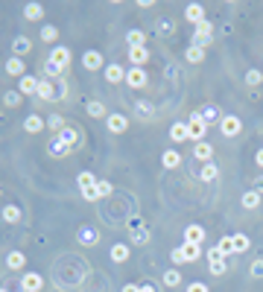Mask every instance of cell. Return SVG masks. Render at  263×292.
<instances>
[{"label": "cell", "mask_w": 263, "mask_h": 292, "mask_svg": "<svg viewBox=\"0 0 263 292\" xmlns=\"http://www.w3.org/2000/svg\"><path fill=\"white\" fill-rule=\"evenodd\" d=\"M67 91H64V85H53L50 79H38V97L41 99H61Z\"/></svg>", "instance_id": "6da1fadb"}, {"label": "cell", "mask_w": 263, "mask_h": 292, "mask_svg": "<svg viewBox=\"0 0 263 292\" xmlns=\"http://www.w3.org/2000/svg\"><path fill=\"white\" fill-rule=\"evenodd\" d=\"M79 190H82V196L88 199V202H94V199H100V193H97V181L100 178H94L91 173H79Z\"/></svg>", "instance_id": "7a4b0ae2"}, {"label": "cell", "mask_w": 263, "mask_h": 292, "mask_svg": "<svg viewBox=\"0 0 263 292\" xmlns=\"http://www.w3.org/2000/svg\"><path fill=\"white\" fill-rule=\"evenodd\" d=\"M208 263H211V275H225L228 263H225V254L220 249H211L208 252Z\"/></svg>", "instance_id": "3957f363"}, {"label": "cell", "mask_w": 263, "mask_h": 292, "mask_svg": "<svg viewBox=\"0 0 263 292\" xmlns=\"http://www.w3.org/2000/svg\"><path fill=\"white\" fill-rule=\"evenodd\" d=\"M211 35H214V26H211V20H202V23H196L193 44H196V47H205V44L211 41Z\"/></svg>", "instance_id": "277c9868"}, {"label": "cell", "mask_w": 263, "mask_h": 292, "mask_svg": "<svg viewBox=\"0 0 263 292\" xmlns=\"http://www.w3.org/2000/svg\"><path fill=\"white\" fill-rule=\"evenodd\" d=\"M220 129H223V135H225V137H234V135H240L243 123H240V117L228 114V117H223V120H220Z\"/></svg>", "instance_id": "5b68a950"}, {"label": "cell", "mask_w": 263, "mask_h": 292, "mask_svg": "<svg viewBox=\"0 0 263 292\" xmlns=\"http://www.w3.org/2000/svg\"><path fill=\"white\" fill-rule=\"evenodd\" d=\"M187 135H190V140H199V143H202L205 123H202V117H199V114H190V120H187Z\"/></svg>", "instance_id": "8992f818"}, {"label": "cell", "mask_w": 263, "mask_h": 292, "mask_svg": "<svg viewBox=\"0 0 263 292\" xmlns=\"http://www.w3.org/2000/svg\"><path fill=\"white\" fill-rule=\"evenodd\" d=\"M41 287H44V278H41V275H35V272L20 275V290L23 292H38Z\"/></svg>", "instance_id": "52a82bcc"}, {"label": "cell", "mask_w": 263, "mask_h": 292, "mask_svg": "<svg viewBox=\"0 0 263 292\" xmlns=\"http://www.w3.org/2000/svg\"><path fill=\"white\" fill-rule=\"evenodd\" d=\"M202 240H205V228H202V225H187V228H184V243L199 246Z\"/></svg>", "instance_id": "ba28073f"}, {"label": "cell", "mask_w": 263, "mask_h": 292, "mask_svg": "<svg viewBox=\"0 0 263 292\" xmlns=\"http://www.w3.org/2000/svg\"><path fill=\"white\" fill-rule=\"evenodd\" d=\"M50 61H53L56 67H61V70H64V64L70 61V50H67V47H56V50L50 53Z\"/></svg>", "instance_id": "9c48e42d"}, {"label": "cell", "mask_w": 263, "mask_h": 292, "mask_svg": "<svg viewBox=\"0 0 263 292\" xmlns=\"http://www.w3.org/2000/svg\"><path fill=\"white\" fill-rule=\"evenodd\" d=\"M126 82H129V88H143V85H146V73H143L141 67H132V70L126 73Z\"/></svg>", "instance_id": "30bf717a"}, {"label": "cell", "mask_w": 263, "mask_h": 292, "mask_svg": "<svg viewBox=\"0 0 263 292\" xmlns=\"http://www.w3.org/2000/svg\"><path fill=\"white\" fill-rule=\"evenodd\" d=\"M184 18H187L190 23H202V20H205V9H202L199 3H190V6L184 9Z\"/></svg>", "instance_id": "8fae6325"}, {"label": "cell", "mask_w": 263, "mask_h": 292, "mask_svg": "<svg viewBox=\"0 0 263 292\" xmlns=\"http://www.w3.org/2000/svg\"><path fill=\"white\" fill-rule=\"evenodd\" d=\"M82 64H85L88 70H100V67H102V56H100L97 50H88V53L82 56Z\"/></svg>", "instance_id": "7c38bea8"}, {"label": "cell", "mask_w": 263, "mask_h": 292, "mask_svg": "<svg viewBox=\"0 0 263 292\" xmlns=\"http://www.w3.org/2000/svg\"><path fill=\"white\" fill-rule=\"evenodd\" d=\"M105 79H108L111 85H117V82L126 79V70H123L120 64H108V67H105Z\"/></svg>", "instance_id": "4fadbf2b"}, {"label": "cell", "mask_w": 263, "mask_h": 292, "mask_svg": "<svg viewBox=\"0 0 263 292\" xmlns=\"http://www.w3.org/2000/svg\"><path fill=\"white\" fill-rule=\"evenodd\" d=\"M129 228H132V243H146V240H149V231H146L138 219H132V225H129Z\"/></svg>", "instance_id": "5bb4252c"}, {"label": "cell", "mask_w": 263, "mask_h": 292, "mask_svg": "<svg viewBox=\"0 0 263 292\" xmlns=\"http://www.w3.org/2000/svg\"><path fill=\"white\" fill-rule=\"evenodd\" d=\"M249 246H252V240H249L246 234H234V237H231V249H234V254L249 252Z\"/></svg>", "instance_id": "9a60e30c"}, {"label": "cell", "mask_w": 263, "mask_h": 292, "mask_svg": "<svg viewBox=\"0 0 263 292\" xmlns=\"http://www.w3.org/2000/svg\"><path fill=\"white\" fill-rule=\"evenodd\" d=\"M146 58H149V50H146V47H132V50H129V61H132L135 67L143 64Z\"/></svg>", "instance_id": "2e32d148"}, {"label": "cell", "mask_w": 263, "mask_h": 292, "mask_svg": "<svg viewBox=\"0 0 263 292\" xmlns=\"http://www.w3.org/2000/svg\"><path fill=\"white\" fill-rule=\"evenodd\" d=\"M196 114L202 117V123H205V126H208V123H214V120H220V108H217V105H205V108H199Z\"/></svg>", "instance_id": "e0dca14e"}, {"label": "cell", "mask_w": 263, "mask_h": 292, "mask_svg": "<svg viewBox=\"0 0 263 292\" xmlns=\"http://www.w3.org/2000/svg\"><path fill=\"white\" fill-rule=\"evenodd\" d=\"M79 243L82 246H97L100 243V234L94 228H79Z\"/></svg>", "instance_id": "ac0fdd59"}, {"label": "cell", "mask_w": 263, "mask_h": 292, "mask_svg": "<svg viewBox=\"0 0 263 292\" xmlns=\"http://www.w3.org/2000/svg\"><path fill=\"white\" fill-rule=\"evenodd\" d=\"M105 123H108V129H111V132H126V126H129V120H126L123 114H111Z\"/></svg>", "instance_id": "d6986e66"}, {"label": "cell", "mask_w": 263, "mask_h": 292, "mask_svg": "<svg viewBox=\"0 0 263 292\" xmlns=\"http://www.w3.org/2000/svg\"><path fill=\"white\" fill-rule=\"evenodd\" d=\"M170 137H173L176 143L187 140V137H190V135H187V123H173V129H170Z\"/></svg>", "instance_id": "ffe728a7"}, {"label": "cell", "mask_w": 263, "mask_h": 292, "mask_svg": "<svg viewBox=\"0 0 263 292\" xmlns=\"http://www.w3.org/2000/svg\"><path fill=\"white\" fill-rule=\"evenodd\" d=\"M67 152H70V146H67L61 137H53V140H50V155L61 158V155H67Z\"/></svg>", "instance_id": "44dd1931"}, {"label": "cell", "mask_w": 263, "mask_h": 292, "mask_svg": "<svg viewBox=\"0 0 263 292\" xmlns=\"http://www.w3.org/2000/svg\"><path fill=\"white\" fill-rule=\"evenodd\" d=\"M193 155H196L199 161H205V164H208V161H211V155H214V146L202 140V143H196V149H193Z\"/></svg>", "instance_id": "7402d4cb"}, {"label": "cell", "mask_w": 263, "mask_h": 292, "mask_svg": "<svg viewBox=\"0 0 263 292\" xmlns=\"http://www.w3.org/2000/svg\"><path fill=\"white\" fill-rule=\"evenodd\" d=\"M161 164H164L167 170H173V167H179V164H182V155H179L176 149H167V152L161 155Z\"/></svg>", "instance_id": "603a6c76"}, {"label": "cell", "mask_w": 263, "mask_h": 292, "mask_svg": "<svg viewBox=\"0 0 263 292\" xmlns=\"http://www.w3.org/2000/svg\"><path fill=\"white\" fill-rule=\"evenodd\" d=\"M44 15V6L41 3H26V9H23V18L26 20H38Z\"/></svg>", "instance_id": "cb8c5ba5"}, {"label": "cell", "mask_w": 263, "mask_h": 292, "mask_svg": "<svg viewBox=\"0 0 263 292\" xmlns=\"http://www.w3.org/2000/svg\"><path fill=\"white\" fill-rule=\"evenodd\" d=\"M6 73H9V76H23V61H20L18 56H12V58L6 61Z\"/></svg>", "instance_id": "d4e9b609"}, {"label": "cell", "mask_w": 263, "mask_h": 292, "mask_svg": "<svg viewBox=\"0 0 263 292\" xmlns=\"http://www.w3.org/2000/svg\"><path fill=\"white\" fill-rule=\"evenodd\" d=\"M20 94H38V79L35 76H20Z\"/></svg>", "instance_id": "484cf974"}, {"label": "cell", "mask_w": 263, "mask_h": 292, "mask_svg": "<svg viewBox=\"0 0 263 292\" xmlns=\"http://www.w3.org/2000/svg\"><path fill=\"white\" fill-rule=\"evenodd\" d=\"M29 47H32V44H29V38H23V35L12 41V50H15V56H18V58H20L23 53H29Z\"/></svg>", "instance_id": "4316f807"}, {"label": "cell", "mask_w": 263, "mask_h": 292, "mask_svg": "<svg viewBox=\"0 0 263 292\" xmlns=\"http://www.w3.org/2000/svg\"><path fill=\"white\" fill-rule=\"evenodd\" d=\"M184 58H187V61H193V64H199V61L205 58V50L193 44V47H187V50H184Z\"/></svg>", "instance_id": "83f0119b"}, {"label": "cell", "mask_w": 263, "mask_h": 292, "mask_svg": "<svg viewBox=\"0 0 263 292\" xmlns=\"http://www.w3.org/2000/svg\"><path fill=\"white\" fill-rule=\"evenodd\" d=\"M182 249H184V260H187V263H193V260H199V257H202V249H199V246H193V243H184Z\"/></svg>", "instance_id": "f1b7e54d"}, {"label": "cell", "mask_w": 263, "mask_h": 292, "mask_svg": "<svg viewBox=\"0 0 263 292\" xmlns=\"http://www.w3.org/2000/svg\"><path fill=\"white\" fill-rule=\"evenodd\" d=\"M111 260H114V263H123V260H129V246L117 243V246L111 249Z\"/></svg>", "instance_id": "f546056e"}, {"label": "cell", "mask_w": 263, "mask_h": 292, "mask_svg": "<svg viewBox=\"0 0 263 292\" xmlns=\"http://www.w3.org/2000/svg\"><path fill=\"white\" fill-rule=\"evenodd\" d=\"M23 263H26V257H23L20 252H9V257H6V266H9V269H23Z\"/></svg>", "instance_id": "4dcf8cb0"}, {"label": "cell", "mask_w": 263, "mask_h": 292, "mask_svg": "<svg viewBox=\"0 0 263 292\" xmlns=\"http://www.w3.org/2000/svg\"><path fill=\"white\" fill-rule=\"evenodd\" d=\"M23 129L35 135V132H41V129H44V120H41L38 114H32V117H26V123H23Z\"/></svg>", "instance_id": "1f68e13d"}, {"label": "cell", "mask_w": 263, "mask_h": 292, "mask_svg": "<svg viewBox=\"0 0 263 292\" xmlns=\"http://www.w3.org/2000/svg\"><path fill=\"white\" fill-rule=\"evenodd\" d=\"M258 205H261V193H258V190H249V193L243 196V208H249V211H255Z\"/></svg>", "instance_id": "d6a6232c"}, {"label": "cell", "mask_w": 263, "mask_h": 292, "mask_svg": "<svg viewBox=\"0 0 263 292\" xmlns=\"http://www.w3.org/2000/svg\"><path fill=\"white\" fill-rule=\"evenodd\" d=\"M3 219H6V222H18V219H20V208H18V205H6V208H3Z\"/></svg>", "instance_id": "836d02e7"}, {"label": "cell", "mask_w": 263, "mask_h": 292, "mask_svg": "<svg viewBox=\"0 0 263 292\" xmlns=\"http://www.w3.org/2000/svg\"><path fill=\"white\" fill-rule=\"evenodd\" d=\"M126 41H129L132 47H143V41H146V35H143L141 29H132V32L126 35Z\"/></svg>", "instance_id": "e575fe53"}, {"label": "cell", "mask_w": 263, "mask_h": 292, "mask_svg": "<svg viewBox=\"0 0 263 292\" xmlns=\"http://www.w3.org/2000/svg\"><path fill=\"white\" fill-rule=\"evenodd\" d=\"M217 175H220V170H217V164H211V161H208V164L202 167V181H214Z\"/></svg>", "instance_id": "d590c367"}, {"label": "cell", "mask_w": 263, "mask_h": 292, "mask_svg": "<svg viewBox=\"0 0 263 292\" xmlns=\"http://www.w3.org/2000/svg\"><path fill=\"white\" fill-rule=\"evenodd\" d=\"M164 284H167V287H179V284H182V275H179L176 269H167V272H164Z\"/></svg>", "instance_id": "8d00e7d4"}, {"label": "cell", "mask_w": 263, "mask_h": 292, "mask_svg": "<svg viewBox=\"0 0 263 292\" xmlns=\"http://www.w3.org/2000/svg\"><path fill=\"white\" fill-rule=\"evenodd\" d=\"M59 137H61L67 146H73V143H76V132H73V129H61V132H59Z\"/></svg>", "instance_id": "74e56055"}, {"label": "cell", "mask_w": 263, "mask_h": 292, "mask_svg": "<svg viewBox=\"0 0 263 292\" xmlns=\"http://www.w3.org/2000/svg\"><path fill=\"white\" fill-rule=\"evenodd\" d=\"M170 260H173L176 266H182V263H187V260H184V249H182V246H179V249H173V254H170Z\"/></svg>", "instance_id": "f35d334b"}, {"label": "cell", "mask_w": 263, "mask_h": 292, "mask_svg": "<svg viewBox=\"0 0 263 292\" xmlns=\"http://www.w3.org/2000/svg\"><path fill=\"white\" fill-rule=\"evenodd\" d=\"M261 79H263L261 70H249V73H246V82H249L252 88H255V85H261Z\"/></svg>", "instance_id": "ab89813d"}, {"label": "cell", "mask_w": 263, "mask_h": 292, "mask_svg": "<svg viewBox=\"0 0 263 292\" xmlns=\"http://www.w3.org/2000/svg\"><path fill=\"white\" fill-rule=\"evenodd\" d=\"M56 35H59L56 26H41V38H44V41H56Z\"/></svg>", "instance_id": "60d3db41"}, {"label": "cell", "mask_w": 263, "mask_h": 292, "mask_svg": "<svg viewBox=\"0 0 263 292\" xmlns=\"http://www.w3.org/2000/svg\"><path fill=\"white\" fill-rule=\"evenodd\" d=\"M88 111H91V117H102V114H105V105H102V102H91Z\"/></svg>", "instance_id": "b9f144b4"}, {"label": "cell", "mask_w": 263, "mask_h": 292, "mask_svg": "<svg viewBox=\"0 0 263 292\" xmlns=\"http://www.w3.org/2000/svg\"><path fill=\"white\" fill-rule=\"evenodd\" d=\"M217 249H220V252H223V254H231V252H234V249H231V237H223V240H220V246H217Z\"/></svg>", "instance_id": "7bdbcfd3"}, {"label": "cell", "mask_w": 263, "mask_h": 292, "mask_svg": "<svg viewBox=\"0 0 263 292\" xmlns=\"http://www.w3.org/2000/svg\"><path fill=\"white\" fill-rule=\"evenodd\" d=\"M97 193H100V196H108V193H111V181H97Z\"/></svg>", "instance_id": "ee69618b"}, {"label": "cell", "mask_w": 263, "mask_h": 292, "mask_svg": "<svg viewBox=\"0 0 263 292\" xmlns=\"http://www.w3.org/2000/svg\"><path fill=\"white\" fill-rule=\"evenodd\" d=\"M44 73H47V76H59V73H61V67H56L53 61H47V64H44Z\"/></svg>", "instance_id": "f6af8a7d"}, {"label": "cell", "mask_w": 263, "mask_h": 292, "mask_svg": "<svg viewBox=\"0 0 263 292\" xmlns=\"http://www.w3.org/2000/svg\"><path fill=\"white\" fill-rule=\"evenodd\" d=\"M252 275H255V278H263V260H255V263H252Z\"/></svg>", "instance_id": "bcb514c9"}, {"label": "cell", "mask_w": 263, "mask_h": 292, "mask_svg": "<svg viewBox=\"0 0 263 292\" xmlns=\"http://www.w3.org/2000/svg\"><path fill=\"white\" fill-rule=\"evenodd\" d=\"M18 102H20V97H18L15 91H9V94H6V105H18Z\"/></svg>", "instance_id": "7dc6e473"}, {"label": "cell", "mask_w": 263, "mask_h": 292, "mask_svg": "<svg viewBox=\"0 0 263 292\" xmlns=\"http://www.w3.org/2000/svg\"><path fill=\"white\" fill-rule=\"evenodd\" d=\"M138 111H141V117H149V114H152V105H146V102H138Z\"/></svg>", "instance_id": "c3c4849f"}, {"label": "cell", "mask_w": 263, "mask_h": 292, "mask_svg": "<svg viewBox=\"0 0 263 292\" xmlns=\"http://www.w3.org/2000/svg\"><path fill=\"white\" fill-rule=\"evenodd\" d=\"M187 292H208V287H205V284H199V281H196V284H190V287H187Z\"/></svg>", "instance_id": "681fc988"}, {"label": "cell", "mask_w": 263, "mask_h": 292, "mask_svg": "<svg viewBox=\"0 0 263 292\" xmlns=\"http://www.w3.org/2000/svg\"><path fill=\"white\" fill-rule=\"evenodd\" d=\"M50 126H53V129H59V132H61V117H53V120H50Z\"/></svg>", "instance_id": "f907efd6"}, {"label": "cell", "mask_w": 263, "mask_h": 292, "mask_svg": "<svg viewBox=\"0 0 263 292\" xmlns=\"http://www.w3.org/2000/svg\"><path fill=\"white\" fill-rule=\"evenodd\" d=\"M141 292H158V290H155V284H143V287H141Z\"/></svg>", "instance_id": "816d5d0a"}, {"label": "cell", "mask_w": 263, "mask_h": 292, "mask_svg": "<svg viewBox=\"0 0 263 292\" xmlns=\"http://www.w3.org/2000/svg\"><path fill=\"white\" fill-rule=\"evenodd\" d=\"M123 292H141V287H135V284H126V287H123Z\"/></svg>", "instance_id": "f5cc1de1"}, {"label": "cell", "mask_w": 263, "mask_h": 292, "mask_svg": "<svg viewBox=\"0 0 263 292\" xmlns=\"http://www.w3.org/2000/svg\"><path fill=\"white\" fill-rule=\"evenodd\" d=\"M255 190H261V193H263V175H261V178H255Z\"/></svg>", "instance_id": "db71d44e"}, {"label": "cell", "mask_w": 263, "mask_h": 292, "mask_svg": "<svg viewBox=\"0 0 263 292\" xmlns=\"http://www.w3.org/2000/svg\"><path fill=\"white\" fill-rule=\"evenodd\" d=\"M255 161H258V164H261V167H263V149H261V152H258V155H255Z\"/></svg>", "instance_id": "11a10c76"}, {"label": "cell", "mask_w": 263, "mask_h": 292, "mask_svg": "<svg viewBox=\"0 0 263 292\" xmlns=\"http://www.w3.org/2000/svg\"><path fill=\"white\" fill-rule=\"evenodd\" d=\"M0 292H6V290H3V287H0Z\"/></svg>", "instance_id": "9f6ffc18"}]
</instances>
